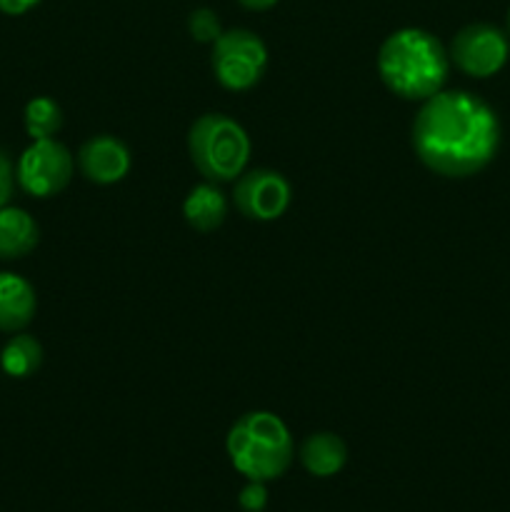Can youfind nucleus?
I'll use <instances>...</instances> for the list:
<instances>
[{"label": "nucleus", "mask_w": 510, "mask_h": 512, "mask_svg": "<svg viewBox=\"0 0 510 512\" xmlns=\"http://www.w3.org/2000/svg\"><path fill=\"white\" fill-rule=\"evenodd\" d=\"M40 243V228L33 215L15 205L0 208V260H20Z\"/></svg>", "instance_id": "ddd939ff"}, {"label": "nucleus", "mask_w": 510, "mask_h": 512, "mask_svg": "<svg viewBox=\"0 0 510 512\" xmlns=\"http://www.w3.org/2000/svg\"><path fill=\"white\" fill-rule=\"evenodd\" d=\"M23 125L30 140H45L55 138L63 128V110L48 95H38V98L28 100L23 110Z\"/></svg>", "instance_id": "2eb2a0df"}, {"label": "nucleus", "mask_w": 510, "mask_h": 512, "mask_svg": "<svg viewBox=\"0 0 510 512\" xmlns=\"http://www.w3.org/2000/svg\"><path fill=\"white\" fill-rule=\"evenodd\" d=\"M240 5H243L245 10H255V13H260V10H270L273 5H278L280 0H238Z\"/></svg>", "instance_id": "aec40b11"}, {"label": "nucleus", "mask_w": 510, "mask_h": 512, "mask_svg": "<svg viewBox=\"0 0 510 512\" xmlns=\"http://www.w3.org/2000/svg\"><path fill=\"white\" fill-rule=\"evenodd\" d=\"M15 163L10 160L8 150L0 148V208L10 203L15 190Z\"/></svg>", "instance_id": "a211bd4d"}, {"label": "nucleus", "mask_w": 510, "mask_h": 512, "mask_svg": "<svg viewBox=\"0 0 510 512\" xmlns=\"http://www.w3.org/2000/svg\"><path fill=\"white\" fill-rule=\"evenodd\" d=\"M225 453L245 480L270 483L288 473L295 458V443L280 415L270 410H250L230 425Z\"/></svg>", "instance_id": "7ed1b4c3"}, {"label": "nucleus", "mask_w": 510, "mask_h": 512, "mask_svg": "<svg viewBox=\"0 0 510 512\" xmlns=\"http://www.w3.org/2000/svg\"><path fill=\"white\" fill-rule=\"evenodd\" d=\"M448 58L470 78H490L500 73L510 58V40L490 23H470L453 35Z\"/></svg>", "instance_id": "0eeeda50"}, {"label": "nucleus", "mask_w": 510, "mask_h": 512, "mask_svg": "<svg viewBox=\"0 0 510 512\" xmlns=\"http://www.w3.org/2000/svg\"><path fill=\"white\" fill-rule=\"evenodd\" d=\"M188 33L190 38L198 40V43H210L223 35V28H220L218 13H213L210 8H198L188 15Z\"/></svg>", "instance_id": "dca6fc26"}, {"label": "nucleus", "mask_w": 510, "mask_h": 512, "mask_svg": "<svg viewBox=\"0 0 510 512\" xmlns=\"http://www.w3.org/2000/svg\"><path fill=\"white\" fill-rule=\"evenodd\" d=\"M250 150L248 133L230 115L205 113L188 130L190 163L210 183L238 180L248 168Z\"/></svg>", "instance_id": "20e7f679"}, {"label": "nucleus", "mask_w": 510, "mask_h": 512, "mask_svg": "<svg viewBox=\"0 0 510 512\" xmlns=\"http://www.w3.org/2000/svg\"><path fill=\"white\" fill-rule=\"evenodd\" d=\"M410 143L430 173L470 178L493 163L500 148V120L478 95L440 90L420 105Z\"/></svg>", "instance_id": "f257e3e1"}, {"label": "nucleus", "mask_w": 510, "mask_h": 512, "mask_svg": "<svg viewBox=\"0 0 510 512\" xmlns=\"http://www.w3.org/2000/svg\"><path fill=\"white\" fill-rule=\"evenodd\" d=\"M75 165H78L80 175L88 183L115 185L130 173L133 155H130V148L123 140L115 138V135L100 133L80 145L78 155H75Z\"/></svg>", "instance_id": "1a4fd4ad"}, {"label": "nucleus", "mask_w": 510, "mask_h": 512, "mask_svg": "<svg viewBox=\"0 0 510 512\" xmlns=\"http://www.w3.org/2000/svg\"><path fill=\"white\" fill-rule=\"evenodd\" d=\"M40 0H0V13L3 15H25L28 10H33Z\"/></svg>", "instance_id": "6ab92c4d"}, {"label": "nucleus", "mask_w": 510, "mask_h": 512, "mask_svg": "<svg viewBox=\"0 0 510 512\" xmlns=\"http://www.w3.org/2000/svg\"><path fill=\"white\" fill-rule=\"evenodd\" d=\"M238 505L243 512H263L268 508V488H265V483L248 480V485L238 493Z\"/></svg>", "instance_id": "f3484780"}, {"label": "nucleus", "mask_w": 510, "mask_h": 512, "mask_svg": "<svg viewBox=\"0 0 510 512\" xmlns=\"http://www.w3.org/2000/svg\"><path fill=\"white\" fill-rule=\"evenodd\" d=\"M38 310V295L23 275L3 270L0 273V330L20 333L28 328Z\"/></svg>", "instance_id": "9d476101"}, {"label": "nucleus", "mask_w": 510, "mask_h": 512, "mask_svg": "<svg viewBox=\"0 0 510 512\" xmlns=\"http://www.w3.org/2000/svg\"><path fill=\"white\" fill-rule=\"evenodd\" d=\"M450 58L438 35L423 28H400L378 50V75L403 100H428L448 80Z\"/></svg>", "instance_id": "f03ea898"}, {"label": "nucleus", "mask_w": 510, "mask_h": 512, "mask_svg": "<svg viewBox=\"0 0 510 512\" xmlns=\"http://www.w3.org/2000/svg\"><path fill=\"white\" fill-rule=\"evenodd\" d=\"M210 68L225 90L243 93L263 80L268 68V48L253 30H223V35L213 43Z\"/></svg>", "instance_id": "39448f33"}, {"label": "nucleus", "mask_w": 510, "mask_h": 512, "mask_svg": "<svg viewBox=\"0 0 510 512\" xmlns=\"http://www.w3.org/2000/svg\"><path fill=\"white\" fill-rule=\"evenodd\" d=\"M73 170L75 158L68 145L55 138L33 140L15 163V183L30 198L45 200L68 188Z\"/></svg>", "instance_id": "423d86ee"}, {"label": "nucleus", "mask_w": 510, "mask_h": 512, "mask_svg": "<svg viewBox=\"0 0 510 512\" xmlns=\"http://www.w3.org/2000/svg\"><path fill=\"white\" fill-rule=\"evenodd\" d=\"M293 200L288 178L273 168L245 170L233 188V203L238 213L258 223H273L283 218Z\"/></svg>", "instance_id": "6e6552de"}, {"label": "nucleus", "mask_w": 510, "mask_h": 512, "mask_svg": "<svg viewBox=\"0 0 510 512\" xmlns=\"http://www.w3.org/2000/svg\"><path fill=\"white\" fill-rule=\"evenodd\" d=\"M508 33H510V10H508Z\"/></svg>", "instance_id": "412c9836"}, {"label": "nucleus", "mask_w": 510, "mask_h": 512, "mask_svg": "<svg viewBox=\"0 0 510 512\" xmlns=\"http://www.w3.org/2000/svg\"><path fill=\"white\" fill-rule=\"evenodd\" d=\"M40 365H43V345L35 335L25 333V330L13 333V338L0 350V368L15 380L30 378V375L38 373Z\"/></svg>", "instance_id": "4468645a"}, {"label": "nucleus", "mask_w": 510, "mask_h": 512, "mask_svg": "<svg viewBox=\"0 0 510 512\" xmlns=\"http://www.w3.org/2000/svg\"><path fill=\"white\" fill-rule=\"evenodd\" d=\"M183 218L198 233H213L228 218V198L218 183H203L193 185L183 200Z\"/></svg>", "instance_id": "9b49d317"}, {"label": "nucleus", "mask_w": 510, "mask_h": 512, "mask_svg": "<svg viewBox=\"0 0 510 512\" xmlns=\"http://www.w3.org/2000/svg\"><path fill=\"white\" fill-rule=\"evenodd\" d=\"M298 458L313 478H333L348 463V445L340 435L320 430L300 443Z\"/></svg>", "instance_id": "f8f14e48"}]
</instances>
